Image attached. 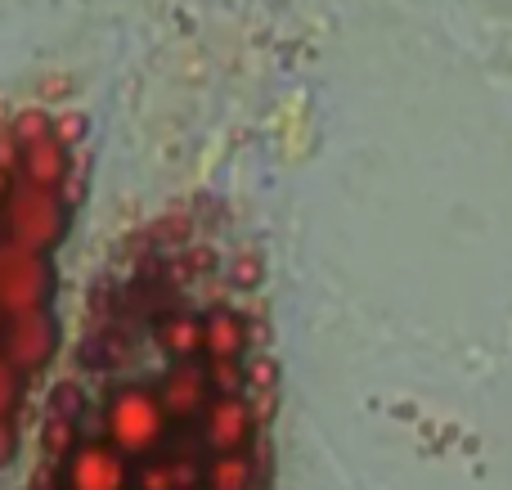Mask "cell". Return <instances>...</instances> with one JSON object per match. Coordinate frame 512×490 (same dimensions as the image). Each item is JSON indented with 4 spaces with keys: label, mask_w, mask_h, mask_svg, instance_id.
I'll list each match as a JSON object with an SVG mask.
<instances>
[{
    "label": "cell",
    "mask_w": 512,
    "mask_h": 490,
    "mask_svg": "<svg viewBox=\"0 0 512 490\" xmlns=\"http://www.w3.org/2000/svg\"><path fill=\"white\" fill-rule=\"evenodd\" d=\"M167 405H162L158 387L144 383H122L104 401V441L117 446L126 459H144L162 446L167 437Z\"/></svg>",
    "instance_id": "cell-1"
},
{
    "label": "cell",
    "mask_w": 512,
    "mask_h": 490,
    "mask_svg": "<svg viewBox=\"0 0 512 490\" xmlns=\"http://www.w3.org/2000/svg\"><path fill=\"white\" fill-rule=\"evenodd\" d=\"M131 486V459L117 446L99 441H77L59 459V490H126Z\"/></svg>",
    "instance_id": "cell-2"
},
{
    "label": "cell",
    "mask_w": 512,
    "mask_h": 490,
    "mask_svg": "<svg viewBox=\"0 0 512 490\" xmlns=\"http://www.w3.org/2000/svg\"><path fill=\"white\" fill-rule=\"evenodd\" d=\"M59 351V329L45 311L36 315H18V320H5V333H0V356L18 369V374H36L45 369Z\"/></svg>",
    "instance_id": "cell-3"
},
{
    "label": "cell",
    "mask_w": 512,
    "mask_h": 490,
    "mask_svg": "<svg viewBox=\"0 0 512 490\" xmlns=\"http://www.w3.org/2000/svg\"><path fill=\"white\" fill-rule=\"evenodd\" d=\"M50 288H54V275L41 257L0 261V315H9V320L45 311Z\"/></svg>",
    "instance_id": "cell-4"
},
{
    "label": "cell",
    "mask_w": 512,
    "mask_h": 490,
    "mask_svg": "<svg viewBox=\"0 0 512 490\" xmlns=\"http://www.w3.org/2000/svg\"><path fill=\"white\" fill-rule=\"evenodd\" d=\"M256 432V410L248 396H212V405L203 410V441L212 446V455H243L252 446Z\"/></svg>",
    "instance_id": "cell-5"
},
{
    "label": "cell",
    "mask_w": 512,
    "mask_h": 490,
    "mask_svg": "<svg viewBox=\"0 0 512 490\" xmlns=\"http://www.w3.org/2000/svg\"><path fill=\"white\" fill-rule=\"evenodd\" d=\"M158 396L162 405H167L171 419H203V410L212 405V374H207L203 365H194V360H185V365H171L167 378L158 383Z\"/></svg>",
    "instance_id": "cell-6"
},
{
    "label": "cell",
    "mask_w": 512,
    "mask_h": 490,
    "mask_svg": "<svg viewBox=\"0 0 512 490\" xmlns=\"http://www.w3.org/2000/svg\"><path fill=\"white\" fill-rule=\"evenodd\" d=\"M203 351L212 360H243V351H248V320L234 311H212L203 320Z\"/></svg>",
    "instance_id": "cell-7"
},
{
    "label": "cell",
    "mask_w": 512,
    "mask_h": 490,
    "mask_svg": "<svg viewBox=\"0 0 512 490\" xmlns=\"http://www.w3.org/2000/svg\"><path fill=\"white\" fill-rule=\"evenodd\" d=\"M158 347L167 351L176 365L194 360L198 351H203V320H194V315H167V320L158 324Z\"/></svg>",
    "instance_id": "cell-8"
},
{
    "label": "cell",
    "mask_w": 512,
    "mask_h": 490,
    "mask_svg": "<svg viewBox=\"0 0 512 490\" xmlns=\"http://www.w3.org/2000/svg\"><path fill=\"white\" fill-rule=\"evenodd\" d=\"M252 486H256V468L248 450L243 455H216L207 464V490H252Z\"/></svg>",
    "instance_id": "cell-9"
},
{
    "label": "cell",
    "mask_w": 512,
    "mask_h": 490,
    "mask_svg": "<svg viewBox=\"0 0 512 490\" xmlns=\"http://www.w3.org/2000/svg\"><path fill=\"white\" fill-rule=\"evenodd\" d=\"M27 392V374H18L5 356H0V419H14Z\"/></svg>",
    "instance_id": "cell-10"
},
{
    "label": "cell",
    "mask_w": 512,
    "mask_h": 490,
    "mask_svg": "<svg viewBox=\"0 0 512 490\" xmlns=\"http://www.w3.org/2000/svg\"><path fill=\"white\" fill-rule=\"evenodd\" d=\"M18 459V428L14 419H0V468H9Z\"/></svg>",
    "instance_id": "cell-11"
},
{
    "label": "cell",
    "mask_w": 512,
    "mask_h": 490,
    "mask_svg": "<svg viewBox=\"0 0 512 490\" xmlns=\"http://www.w3.org/2000/svg\"><path fill=\"white\" fill-rule=\"evenodd\" d=\"M0 333H5V315H0Z\"/></svg>",
    "instance_id": "cell-12"
}]
</instances>
